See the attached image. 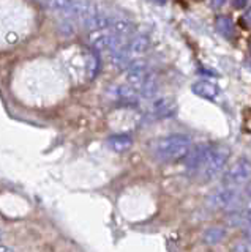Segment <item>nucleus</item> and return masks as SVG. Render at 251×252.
<instances>
[{"label": "nucleus", "mask_w": 251, "mask_h": 252, "mask_svg": "<svg viewBox=\"0 0 251 252\" xmlns=\"http://www.w3.org/2000/svg\"><path fill=\"white\" fill-rule=\"evenodd\" d=\"M191 139L185 134H169L152 142V153L161 162L182 161L191 152Z\"/></svg>", "instance_id": "f257e3e1"}, {"label": "nucleus", "mask_w": 251, "mask_h": 252, "mask_svg": "<svg viewBox=\"0 0 251 252\" xmlns=\"http://www.w3.org/2000/svg\"><path fill=\"white\" fill-rule=\"evenodd\" d=\"M227 159H229V150L221 145H214V148H212L207 161L204 164V167L198 177L202 181H210V180L216 178L219 173L224 170Z\"/></svg>", "instance_id": "f03ea898"}, {"label": "nucleus", "mask_w": 251, "mask_h": 252, "mask_svg": "<svg viewBox=\"0 0 251 252\" xmlns=\"http://www.w3.org/2000/svg\"><path fill=\"white\" fill-rule=\"evenodd\" d=\"M251 178V162L247 158H239L237 161L229 165V169L223 175V185L231 188H239L248 183Z\"/></svg>", "instance_id": "7ed1b4c3"}, {"label": "nucleus", "mask_w": 251, "mask_h": 252, "mask_svg": "<svg viewBox=\"0 0 251 252\" xmlns=\"http://www.w3.org/2000/svg\"><path fill=\"white\" fill-rule=\"evenodd\" d=\"M210 202L216 208L223 210H234V208H243L240 207V194L237 192V188L223 186L221 189L210 197Z\"/></svg>", "instance_id": "20e7f679"}, {"label": "nucleus", "mask_w": 251, "mask_h": 252, "mask_svg": "<svg viewBox=\"0 0 251 252\" xmlns=\"http://www.w3.org/2000/svg\"><path fill=\"white\" fill-rule=\"evenodd\" d=\"M212 148H214V145H209V144H199V145L193 147L191 152L185 158L186 170L193 173V175H199L210 152H212Z\"/></svg>", "instance_id": "39448f33"}, {"label": "nucleus", "mask_w": 251, "mask_h": 252, "mask_svg": "<svg viewBox=\"0 0 251 252\" xmlns=\"http://www.w3.org/2000/svg\"><path fill=\"white\" fill-rule=\"evenodd\" d=\"M98 8L93 5L89 0H73V3L68 6V10L65 11V14L70 19H74L77 22L84 24L92 16L98 14Z\"/></svg>", "instance_id": "423d86ee"}, {"label": "nucleus", "mask_w": 251, "mask_h": 252, "mask_svg": "<svg viewBox=\"0 0 251 252\" xmlns=\"http://www.w3.org/2000/svg\"><path fill=\"white\" fill-rule=\"evenodd\" d=\"M177 106L172 98H156L152 102L150 112L155 118H169L176 114Z\"/></svg>", "instance_id": "0eeeda50"}, {"label": "nucleus", "mask_w": 251, "mask_h": 252, "mask_svg": "<svg viewBox=\"0 0 251 252\" xmlns=\"http://www.w3.org/2000/svg\"><path fill=\"white\" fill-rule=\"evenodd\" d=\"M148 47H150V41H148L147 36H136L130 39V41L127 43V46H125V52L128 54V57L131 60L135 59H141L143 55L148 51Z\"/></svg>", "instance_id": "6e6552de"}, {"label": "nucleus", "mask_w": 251, "mask_h": 252, "mask_svg": "<svg viewBox=\"0 0 251 252\" xmlns=\"http://www.w3.org/2000/svg\"><path fill=\"white\" fill-rule=\"evenodd\" d=\"M112 21H114V18H111V16L103 14V13H98L95 16H92V18H89L87 21L82 24V26L85 29L92 30V32H105V30L111 29Z\"/></svg>", "instance_id": "1a4fd4ad"}, {"label": "nucleus", "mask_w": 251, "mask_h": 252, "mask_svg": "<svg viewBox=\"0 0 251 252\" xmlns=\"http://www.w3.org/2000/svg\"><path fill=\"white\" fill-rule=\"evenodd\" d=\"M114 96L119 99L120 102H125V104H130V106H136L138 101H139V93L136 89H133L131 85H119L115 87L114 90Z\"/></svg>", "instance_id": "9d476101"}, {"label": "nucleus", "mask_w": 251, "mask_h": 252, "mask_svg": "<svg viewBox=\"0 0 251 252\" xmlns=\"http://www.w3.org/2000/svg\"><path fill=\"white\" fill-rule=\"evenodd\" d=\"M191 90H193L194 94H198V96H201L204 99H215L218 96V93H219L218 87L215 84L209 82V81L194 82L193 87H191Z\"/></svg>", "instance_id": "9b49d317"}, {"label": "nucleus", "mask_w": 251, "mask_h": 252, "mask_svg": "<svg viewBox=\"0 0 251 252\" xmlns=\"http://www.w3.org/2000/svg\"><path fill=\"white\" fill-rule=\"evenodd\" d=\"M109 30H111L112 33H115V35H119V36H122L125 39H128L136 32V27H135V24H133L131 21H128V19L114 18L112 26H111V29H109Z\"/></svg>", "instance_id": "f8f14e48"}, {"label": "nucleus", "mask_w": 251, "mask_h": 252, "mask_svg": "<svg viewBox=\"0 0 251 252\" xmlns=\"http://www.w3.org/2000/svg\"><path fill=\"white\" fill-rule=\"evenodd\" d=\"M133 145V137L130 134H115V136H111L108 139V147L112 150V152L122 153L130 150Z\"/></svg>", "instance_id": "ddd939ff"}, {"label": "nucleus", "mask_w": 251, "mask_h": 252, "mask_svg": "<svg viewBox=\"0 0 251 252\" xmlns=\"http://www.w3.org/2000/svg\"><path fill=\"white\" fill-rule=\"evenodd\" d=\"M215 27L216 30L219 32L221 35H224L226 38H234L235 35V26L232 19L229 18V16L226 14H219L215 18Z\"/></svg>", "instance_id": "4468645a"}, {"label": "nucleus", "mask_w": 251, "mask_h": 252, "mask_svg": "<svg viewBox=\"0 0 251 252\" xmlns=\"http://www.w3.org/2000/svg\"><path fill=\"white\" fill-rule=\"evenodd\" d=\"M226 236V230L221 227H210L207 230H204L202 233V240L204 243L210 244V246H214V244H219Z\"/></svg>", "instance_id": "2eb2a0df"}, {"label": "nucleus", "mask_w": 251, "mask_h": 252, "mask_svg": "<svg viewBox=\"0 0 251 252\" xmlns=\"http://www.w3.org/2000/svg\"><path fill=\"white\" fill-rule=\"evenodd\" d=\"M73 3V0H46V6L51 8V10H56V11H62L65 13L68 10V6Z\"/></svg>", "instance_id": "dca6fc26"}, {"label": "nucleus", "mask_w": 251, "mask_h": 252, "mask_svg": "<svg viewBox=\"0 0 251 252\" xmlns=\"http://www.w3.org/2000/svg\"><path fill=\"white\" fill-rule=\"evenodd\" d=\"M231 252H251V246L248 241H239L231 248Z\"/></svg>", "instance_id": "f3484780"}, {"label": "nucleus", "mask_w": 251, "mask_h": 252, "mask_svg": "<svg viewBox=\"0 0 251 252\" xmlns=\"http://www.w3.org/2000/svg\"><path fill=\"white\" fill-rule=\"evenodd\" d=\"M231 2H232V5L235 8H245L247 3H248V0H231Z\"/></svg>", "instance_id": "a211bd4d"}, {"label": "nucleus", "mask_w": 251, "mask_h": 252, "mask_svg": "<svg viewBox=\"0 0 251 252\" xmlns=\"http://www.w3.org/2000/svg\"><path fill=\"white\" fill-rule=\"evenodd\" d=\"M224 2H226V0H212V5H214V6H218V8H219V6H221Z\"/></svg>", "instance_id": "6ab92c4d"}, {"label": "nucleus", "mask_w": 251, "mask_h": 252, "mask_svg": "<svg viewBox=\"0 0 251 252\" xmlns=\"http://www.w3.org/2000/svg\"><path fill=\"white\" fill-rule=\"evenodd\" d=\"M0 252H13L8 246H5V244L0 243Z\"/></svg>", "instance_id": "aec40b11"}, {"label": "nucleus", "mask_w": 251, "mask_h": 252, "mask_svg": "<svg viewBox=\"0 0 251 252\" xmlns=\"http://www.w3.org/2000/svg\"><path fill=\"white\" fill-rule=\"evenodd\" d=\"M245 21L250 24V27H251V8H250V10L247 11V14H245Z\"/></svg>", "instance_id": "412c9836"}, {"label": "nucleus", "mask_w": 251, "mask_h": 252, "mask_svg": "<svg viewBox=\"0 0 251 252\" xmlns=\"http://www.w3.org/2000/svg\"><path fill=\"white\" fill-rule=\"evenodd\" d=\"M247 238L251 243V222H248V227H247Z\"/></svg>", "instance_id": "4be33fe9"}, {"label": "nucleus", "mask_w": 251, "mask_h": 252, "mask_svg": "<svg viewBox=\"0 0 251 252\" xmlns=\"http://www.w3.org/2000/svg\"><path fill=\"white\" fill-rule=\"evenodd\" d=\"M153 2H156V3H160V5H164L168 2V0H153Z\"/></svg>", "instance_id": "5701e85b"}, {"label": "nucleus", "mask_w": 251, "mask_h": 252, "mask_svg": "<svg viewBox=\"0 0 251 252\" xmlns=\"http://www.w3.org/2000/svg\"><path fill=\"white\" fill-rule=\"evenodd\" d=\"M0 241H2V233H0Z\"/></svg>", "instance_id": "b1692460"}, {"label": "nucleus", "mask_w": 251, "mask_h": 252, "mask_svg": "<svg viewBox=\"0 0 251 252\" xmlns=\"http://www.w3.org/2000/svg\"><path fill=\"white\" fill-rule=\"evenodd\" d=\"M250 51H251V43H250Z\"/></svg>", "instance_id": "393cba45"}]
</instances>
